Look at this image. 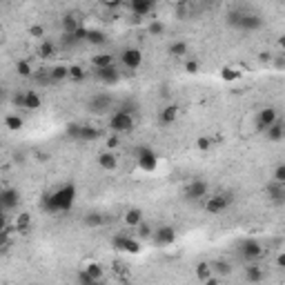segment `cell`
<instances>
[{
  "instance_id": "obj_1",
  "label": "cell",
  "mask_w": 285,
  "mask_h": 285,
  "mask_svg": "<svg viewBox=\"0 0 285 285\" xmlns=\"http://www.w3.org/2000/svg\"><path fill=\"white\" fill-rule=\"evenodd\" d=\"M76 196H78V190H76L74 183H61L58 187H54L52 192H47L42 196L40 207L47 214H65L74 207Z\"/></svg>"
},
{
  "instance_id": "obj_2",
  "label": "cell",
  "mask_w": 285,
  "mask_h": 285,
  "mask_svg": "<svg viewBox=\"0 0 285 285\" xmlns=\"http://www.w3.org/2000/svg\"><path fill=\"white\" fill-rule=\"evenodd\" d=\"M227 25L239 32H258L263 27V18L256 11H248V9H232L227 14Z\"/></svg>"
},
{
  "instance_id": "obj_3",
  "label": "cell",
  "mask_w": 285,
  "mask_h": 285,
  "mask_svg": "<svg viewBox=\"0 0 285 285\" xmlns=\"http://www.w3.org/2000/svg\"><path fill=\"white\" fill-rule=\"evenodd\" d=\"M107 127L109 131H114V134H129V131H134L136 127V121H134V114L131 112H125V109H114L112 114H109L107 118Z\"/></svg>"
},
{
  "instance_id": "obj_4",
  "label": "cell",
  "mask_w": 285,
  "mask_h": 285,
  "mask_svg": "<svg viewBox=\"0 0 285 285\" xmlns=\"http://www.w3.org/2000/svg\"><path fill=\"white\" fill-rule=\"evenodd\" d=\"M234 203V194L232 192H219V194H212V196L205 198V212L207 214H225V212L232 207Z\"/></svg>"
},
{
  "instance_id": "obj_5",
  "label": "cell",
  "mask_w": 285,
  "mask_h": 285,
  "mask_svg": "<svg viewBox=\"0 0 285 285\" xmlns=\"http://www.w3.org/2000/svg\"><path fill=\"white\" fill-rule=\"evenodd\" d=\"M236 252H239V256L243 258L245 263H256L258 258L265 254V248H263V243L256 239H243L236 245Z\"/></svg>"
},
{
  "instance_id": "obj_6",
  "label": "cell",
  "mask_w": 285,
  "mask_h": 285,
  "mask_svg": "<svg viewBox=\"0 0 285 285\" xmlns=\"http://www.w3.org/2000/svg\"><path fill=\"white\" fill-rule=\"evenodd\" d=\"M114 107V98L112 94L107 92H100V94H94L92 98L87 100V112L94 114V116H105V114H109Z\"/></svg>"
},
{
  "instance_id": "obj_7",
  "label": "cell",
  "mask_w": 285,
  "mask_h": 285,
  "mask_svg": "<svg viewBox=\"0 0 285 285\" xmlns=\"http://www.w3.org/2000/svg\"><path fill=\"white\" fill-rule=\"evenodd\" d=\"M207 196H210V185H207V181H203V178H192V181L183 187V198H185V201H203V198H207Z\"/></svg>"
},
{
  "instance_id": "obj_8",
  "label": "cell",
  "mask_w": 285,
  "mask_h": 285,
  "mask_svg": "<svg viewBox=\"0 0 285 285\" xmlns=\"http://www.w3.org/2000/svg\"><path fill=\"white\" fill-rule=\"evenodd\" d=\"M112 248L121 250V252H127V254H138L140 252V239H134V236L127 232H118V234H114Z\"/></svg>"
},
{
  "instance_id": "obj_9",
  "label": "cell",
  "mask_w": 285,
  "mask_h": 285,
  "mask_svg": "<svg viewBox=\"0 0 285 285\" xmlns=\"http://www.w3.org/2000/svg\"><path fill=\"white\" fill-rule=\"evenodd\" d=\"M136 165L143 172H156V167H158V154L152 147H138V152H136Z\"/></svg>"
},
{
  "instance_id": "obj_10",
  "label": "cell",
  "mask_w": 285,
  "mask_h": 285,
  "mask_svg": "<svg viewBox=\"0 0 285 285\" xmlns=\"http://www.w3.org/2000/svg\"><path fill=\"white\" fill-rule=\"evenodd\" d=\"M16 105L27 109V112H36V109L42 107V98L36 89H27V92L16 94Z\"/></svg>"
},
{
  "instance_id": "obj_11",
  "label": "cell",
  "mask_w": 285,
  "mask_h": 285,
  "mask_svg": "<svg viewBox=\"0 0 285 285\" xmlns=\"http://www.w3.org/2000/svg\"><path fill=\"white\" fill-rule=\"evenodd\" d=\"M121 63L125 69L129 71H136L143 67V52H140L138 47H125L121 52Z\"/></svg>"
},
{
  "instance_id": "obj_12",
  "label": "cell",
  "mask_w": 285,
  "mask_h": 285,
  "mask_svg": "<svg viewBox=\"0 0 285 285\" xmlns=\"http://www.w3.org/2000/svg\"><path fill=\"white\" fill-rule=\"evenodd\" d=\"M158 248H169V245L176 243V227L174 225H160L154 229V236H152Z\"/></svg>"
},
{
  "instance_id": "obj_13",
  "label": "cell",
  "mask_w": 285,
  "mask_h": 285,
  "mask_svg": "<svg viewBox=\"0 0 285 285\" xmlns=\"http://www.w3.org/2000/svg\"><path fill=\"white\" fill-rule=\"evenodd\" d=\"M279 121V112H276V107H272V105H267V107H261L256 112V118H254V125H256L258 131H265L270 125H274V123Z\"/></svg>"
},
{
  "instance_id": "obj_14",
  "label": "cell",
  "mask_w": 285,
  "mask_h": 285,
  "mask_svg": "<svg viewBox=\"0 0 285 285\" xmlns=\"http://www.w3.org/2000/svg\"><path fill=\"white\" fill-rule=\"evenodd\" d=\"M265 196H267V201L274 203V205H285V185L272 178L265 185Z\"/></svg>"
},
{
  "instance_id": "obj_15",
  "label": "cell",
  "mask_w": 285,
  "mask_h": 285,
  "mask_svg": "<svg viewBox=\"0 0 285 285\" xmlns=\"http://www.w3.org/2000/svg\"><path fill=\"white\" fill-rule=\"evenodd\" d=\"M0 205H2V212H11L20 205V192L16 187H5L0 192Z\"/></svg>"
},
{
  "instance_id": "obj_16",
  "label": "cell",
  "mask_w": 285,
  "mask_h": 285,
  "mask_svg": "<svg viewBox=\"0 0 285 285\" xmlns=\"http://www.w3.org/2000/svg\"><path fill=\"white\" fill-rule=\"evenodd\" d=\"M94 76H96V80L103 85H116L118 80H121V71H118L116 65L103 67V69H94Z\"/></svg>"
},
{
  "instance_id": "obj_17",
  "label": "cell",
  "mask_w": 285,
  "mask_h": 285,
  "mask_svg": "<svg viewBox=\"0 0 285 285\" xmlns=\"http://www.w3.org/2000/svg\"><path fill=\"white\" fill-rule=\"evenodd\" d=\"M127 5H129L131 14H134L136 18H145V16H150L152 9H154V0H127Z\"/></svg>"
},
{
  "instance_id": "obj_18",
  "label": "cell",
  "mask_w": 285,
  "mask_h": 285,
  "mask_svg": "<svg viewBox=\"0 0 285 285\" xmlns=\"http://www.w3.org/2000/svg\"><path fill=\"white\" fill-rule=\"evenodd\" d=\"M178 114H181L178 105H165V107L158 112V123H160L163 127L174 125V123L178 121Z\"/></svg>"
},
{
  "instance_id": "obj_19",
  "label": "cell",
  "mask_w": 285,
  "mask_h": 285,
  "mask_svg": "<svg viewBox=\"0 0 285 285\" xmlns=\"http://www.w3.org/2000/svg\"><path fill=\"white\" fill-rule=\"evenodd\" d=\"M100 138V129L96 125H89V123H80V134H78V143H96Z\"/></svg>"
},
{
  "instance_id": "obj_20",
  "label": "cell",
  "mask_w": 285,
  "mask_h": 285,
  "mask_svg": "<svg viewBox=\"0 0 285 285\" xmlns=\"http://www.w3.org/2000/svg\"><path fill=\"white\" fill-rule=\"evenodd\" d=\"M263 134H265V138L270 140V143H281V140L285 138V121H281V118H279V121H276L274 125L267 127Z\"/></svg>"
},
{
  "instance_id": "obj_21",
  "label": "cell",
  "mask_w": 285,
  "mask_h": 285,
  "mask_svg": "<svg viewBox=\"0 0 285 285\" xmlns=\"http://www.w3.org/2000/svg\"><path fill=\"white\" fill-rule=\"evenodd\" d=\"M143 210H138V207H131V210H127L125 214H123V223H125V227L129 229H136L140 223H143Z\"/></svg>"
},
{
  "instance_id": "obj_22",
  "label": "cell",
  "mask_w": 285,
  "mask_h": 285,
  "mask_svg": "<svg viewBox=\"0 0 285 285\" xmlns=\"http://www.w3.org/2000/svg\"><path fill=\"white\" fill-rule=\"evenodd\" d=\"M85 42L94 47H103L107 45V33L100 32V29H94V27H87V36H85Z\"/></svg>"
},
{
  "instance_id": "obj_23",
  "label": "cell",
  "mask_w": 285,
  "mask_h": 285,
  "mask_svg": "<svg viewBox=\"0 0 285 285\" xmlns=\"http://www.w3.org/2000/svg\"><path fill=\"white\" fill-rule=\"evenodd\" d=\"M196 279L203 281V283H216L212 263H198V265H196Z\"/></svg>"
},
{
  "instance_id": "obj_24",
  "label": "cell",
  "mask_w": 285,
  "mask_h": 285,
  "mask_svg": "<svg viewBox=\"0 0 285 285\" xmlns=\"http://www.w3.org/2000/svg\"><path fill=\"white\" fill-rule=\"evenodd\" d=\"M29 227H32V214H29V212H20V214L14 219V232L27 234Z\"/></svg>"
},
{
  "instance_id": "obj_25",
  "label": "cell",
  "mask_w": 285,
  "mask_h": 285,
  "mask_svg": "<svg viewBox=\"0 0 285 285\" xmlns=\"http://www.w3.org/2000/svg\"><path fill=\"white\" fill-rule=\"evenodd\" d=\"M58 52V47L54 40H42L40 45H38V56L42 58V61H52L54 56H56Z\"/></svg>"
},
{
  "instance_id": "obj_26",
  "label": "cell",
  "mask_w": 285,
  "mask_h": 285,
  "mask_svg": "<svg viewBox=\"0 0 285 285\" xmlns=\"http://www.w3.org/2000/svg\"><path fill=\"white\" fill-rule=\"evenodd\" d=\"M61 27H63V33H76L83 25L78 23V18H76L74 14H65L61 18Z\"/></svg>"
},
{
  "instance_id": "obj_27",
  "label": "cell",
  "mask_w": 285,
  "mask_h": 285,
  "mask_svg": "<svg viewBox=\"0 0 285 285\" xmlns=\"http://www.w3.org/2000/svg\"><path fill=\"white\" fill-rule=\"evenodd\" d=\"M98 165L103 169H107V172H112V169H116V165H118V158H116V154H114L112 150H105L103 154L98 156Z\"/></svg>"
},
{
  "instance_id": "obj_28",
  "label": "cell",
  "mask_w": 285,
  "mask_h": 285,
  "mask_svg": "<svg viewBox=\"0 0 285 285\" xmlns=\"http://www.w3.org/2000/svg\"><path fill=\"white\" fill-rule=\"evenodd\" d=\"M243 279H245V281H250V283H258V281L265 279V272H263L258 265H254V263H248Z\"/></svg>"
},
{
  "instance_id": "obj_29",
  "label": "cell",
  "mask_w": 285,
  "mask_h": 285,
  "mask_svg": "<svg viewBox=\"0 0 285 285\" xmlns=\"http://www.w3.org/2000/svg\"><path fill=\"white\" fill-rule=\"evenodd\" d=\"M89 65H92L94 69H103V67L114 65V54H96V56L89 61Z\"/></svg>"
},
{
  "instance_id": "obj_30",
  "label": "cell",
  "mask_w": 285,
  "mask_h": 285,
  "mask_svg": "<svg viewBox=\"0 0 285 285\" xmlns=\"http://www.w3.org/2000/svg\"><path fill=\"white\" fill-rule=\"evenodd\" d=\"M167 54L172 58H183L187 54V42L185 40H174L172 45L167 47Z\"/></svg>"
},
{
  "instance_id": "obj_31",
  "label": "cell",
  "mask_w": 285,
  "mask_h": 285,
  "mask_svg": "<svg viewBox=\"0 0 285 285\" xmlns=\"http://www.w3.org/2000/svg\"><path fill=\"white\" fill-rule=\"evenodd\" d=\"M49 76H52V83H61V80L69 78V67L67 65H54L49 69Z\"/></svg>"
},
{
  "instance_id": "obj_32",
  "label": "cell",
  "mask_w": 285,
  "mask_h": 285,
  "mask_svg": "<svg viewBox=\"0 0 285 285\" xmlns=\"http://www.w3.org/2000/svg\"><path fill=\"white\" fill-rule=\"evenodd\" d=\"M83 225H87V227H103V225H105V216L98 214V212H92V214H87L83 219Z\"/></svg>"
},
{
  "instance_id": "obj_33",
  "label": "cell",
  "mask_w": 285,
  "mask_h": 285,
  "mask_svg": "<svg viewBox=\"0 0 285 285\" xmlns=\"http://www.w3.org/2000/svg\"><path fill=\"white\" fill-rule=\"evenodd\" d=\"M23 116H18V114H9V116H5V125L9 131H18L23 129Z\"/></svg>"
},
{
  "instance_id": "obj_34",
  "label": "cell",
  "mask_w": 285,
  "mask_h": 285,
  "mask_svg": "<svg viewBox=\"0 0 285 285\" xmlns=\"http://www.w3.org/2000/svg\"><path fill=\"white\" fill-rule=\"evenodd\" d=\"M16 71H18L20 78H32L33 76V67L29 61H18L16 63Z\"/></svg>"
},
{
  "instance_id": "obj_35",
  "label": "cell",
  "mask_w": 285,
  "mask_h": 285,
  "mask_svg": "<svg viewBox=\"0 0 285 285\" xmlns=\"http://www.w3.org/2000/svg\"><path fill=\"white\" fill-rule=\"evenodd\" d=\"M136 236H138V239H143V241L152 239V236H154V227H152L150 223H145V221H143V223L136 227Z\"/></svg>"
},
{
  "instance_id": "obj_36",
  "label": "cell",
  "mask_w": 285,
  "mask_h": 285,
  "mask_svg": "<svg viewBox=\"0 0 285 285\" xmlns=\"http://www.w3.org/2000/svg\"><path fill=\"white\" fill-rule=\"evenodd\" d=\"M87 78V71L83 69L80 65H69V80H74V83H80V80Z\"/></svg>"
},
{
  "instance_id": "obj_37",
  "label": "cell",
  "mask_w": 285,
  "mask_h": 285,
  "mask_svg": "<svg viewBox=\"0 0 285 285\" xmlns=\"http://www.w3.org/2000/svg\"><path fill=\"white\" fill-rule=\"evenodd\" d=\"M76 283H80V285H96V283H98V281L94 279V276L89 274V272L83 267V270H80L78 274H76Z\"/></svg>"
},
{
  "instance_id": "obj_38",
  "label": "cell",
  "mask_w": 285,
  "mask_h": 285,
  "mask_svg": "<svg viewBox=\"0 0 285 285\" xmlns=\"http://www.w3.org/2000/svg\"><path fill=\"white\" fill-rule=\"evenodd\" d=\"M85 270H87L96 281H103V276H105L103 265H98V263H87V265H85Z\"/></svg>"
},
{
  "instance_id": "obj_39",
  "label": "cell",
  "mask_w": 285,
  "mask_h": 285,
  "mask_svg": "<svg viewBox=\"0 0 285 285\" xmlns=\"http://www.w3.org/2000/svg\"><path fill=\"white\" fill-rule=\"evenodd\" d=\"M221 78L223 80H239L241 78V71H236L234 69V67H223V69H221Z\"/></svg>"
},
{
  "instance_id": "obj_40",
  "label": "cell",
  "mask_w": 285,
  "mask_h": 285,
  "mask_svg": "<svg viewBox=\"0 0 285 285\" xmlns=\"http://www.w3.org/2000/svg\"><path fill=\"white\" fill-rule=\"evenodd\" d=\"M212 270H214V274L225 276V274L232 272V267H229V263H225V261H214V263H212Z\"/></svg>"
},
{
  "instance_id": "obj_41",
  "label": "cell",
  "mask_w": 285,
  "mask_h": 285,
  "mask_svg": "<svg viewBox=\"0 0 285 285\" xmlns=\"http://www.w3.org/2000/svg\"><path fill=\"white\" fill-rule=\"evenodd\" d=\"M147 33H150V36H160V33H165V25L160 23V20H154V23L147 27Z\"/></svg>"
},
{
  "instance_id": "obj_42",
  "label": "cell",
  "mask_w": 285,
  "mask_h": 285,
  "mask_svg": "<svg viewBox=\"0 0 285 285\" xmlns=\"http://www.w3.org/2000/svg\"><path fill=\"white\" fill-rule=\"evenodd\" d=\"M272 178L274 181H279V183H283L285 185V163H279L274 167V172H272Z\"/></svg>"
},
{
  "instance_id": "obj_43",
  "label": "cell",
  "mask_w": 285,
  "mask_h": 285,
  "mask_svg": "<svg viewBox=\"0 0 285 285\" xmlns=\"http://www.w3.org/2000/svg\"><path fill=\"white\" fill-rule=\"evenodd\" d=\"M212 145H214V140H212V138H207V136H201V138H196V150L207 152Z\"/></svg>"
},
{
  "instance_id": "obj_44",
  "label": "cell",
  "mask_w": 285,
  "mask_h": 285,
  "mask_svg": "<svg viewBox=\"0 0 285 285\" xmlns=\"http://www.w3.org/2000/svg\"><path fill=\"white\" fill-rule=\"evenodd\" d=\"M78 134H80V123H69V125H67V136L78 143Z\"/></svg>"
},
{
  "instance_id": "obj_45",
  "label": "cell",
  "mask_w": 285,
  "mask_h": 285,
  "mask_svg": "<svg viewBox=\"0 0 285 285\" xmlns=\"http://www.w3.org/2000/svg\"><path fill=\"white\" fill-rule=\"evenodd\" d=\"M118 145H121V134H114L112 131V136L105 140V147H107V150H116Z\"/></svg>"
},
{
  "instance_id": "obj_46",
  "label": "cell",
  "mask_w": 285,
  "mask_h": 285,
  "mask_svg": "<svg viewBox=\"0 0 285 285\" xmlns=\"http://www.w3.org/2000/svg\"><path fill=\"white\" fill-rule=\"evenodd\" d=\"M198 69H201V63H198V61H187L185 63V71H187V74H196Z\"/></svg>"
},
{
  "instance_id": "obj_47",
  "label": "cell",
  "mask_w": 285,
  "mask_h": 285,
  "mask_svg": "<svg viewBox=\"0 0 285 285\" xmlns=\"http://www.w3.org/2000/svg\"><path fill=\"white\" fill-rule=\"evenodd\" d=\"M29 33H32V36H36V38H42V36H45V29H42L40 25H33V27L29 29Z\"/></svg>"
},
{
  "instance_id": "obj_48",
  "label": "cell",
  "mask_w": 285,
  "mask_h": 285,
  "mask_svg": "<svg viewBox=\"0 0 285 285\" xmlns=\"http://www.w3.org/2000/svg\"><path fill=\"white\" fill-rule=\"evenodd\" d=\"M276 265L283 267V270H285V252H281L279 256H276Z\"/></svg>"
},
{
  "instance_id": "obj_49",
  "label": "cell",
  "mask_w": 285,
  "mask_h": 285,
  "mask_svg": "<svg viewBox=\"0 0 285 285\" xmlns=\"http://www.w3.org/2000/svg\"><path fill=\"white\" fill-rule=\"evenodd\" d=\"M103 2L107 7H118V5H121V0H103Z\"/></svg>"
},
{
  "instance_id": "obj_50",
  "label": "cell",
  "mask_w": 285,
  "mask_h": 285,
  "mask_svg": "<svg viewBox=\"0 0 285 285\" xmlns=\"http://www.w3.org/2000/svg\"><path fill=\"white\" fill-rule=\"evenodd\" d=\"M279 47L285 52V33H283V36H279Z\"/></svg>"
},
{
  "instance_id": "obj_51",
  "label": "cell",
  "mask_w": 285,
  "mask_h": 285,
  "mask_svg": "<svg viewBox=\"0 0 285 285\" xmlns=\"http://www.w3.org/2000/svg\"><path fill=\"white\" fill-rule=\"evenodd\" d=\"M261 61H263V63H265V61H267V63H270V61H272V56H270V54H267V52H265V54H261Z\"/></svg>"
},
{
  "instance_id": "obj_52",
  "label": "cell",
  "mask_w": 285,
  "mask_h": 285,
  "mask_svg": "<svg viewBox=\"0 0 285 285\" xmlns=\"http://www.w3.org/2000/svg\"><path fill=\"white\" fill-rule=\"evenodd\" d=\"M203 5H216V2H221V0H201Z\"/></svg>"
},
{
  "instance_id": "obj_53",
  "label": "cell",
  "mask_w": 285,
  "mask_h": 285,
  "mask_svg": "<svg viewBox=\"0 0 285 285\" xmlns=\"http://www.w3.org/2000/svg\"><path fill=\"white\" fill-rule=\"evenodd\" d=\"M2 2H7V0H2Z\"/></svg>"
}]
</instances>
